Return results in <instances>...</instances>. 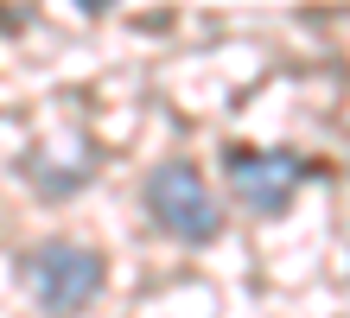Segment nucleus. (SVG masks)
<instances>
[{
  "mask_svg": "<svg viewBox=\"0 0 350 318\" xmlns=\"http://www.w3.org/2000/svg\"><path fill=\"white\" fill-rule=\"evenodd\" d=\"M19 274H26L32 300L45 306L51 318H77L102 300V254L83 248V242H38L19 254Z\"/></svg>",
  "mask_w": 350,
  "mask_h": 318,
  "instance_id": "1",
  "label": "nucleus"
},
{
  "mask_svg": "<svg viewBox=\"0 0 350 318\" xmlns=\"http://www.w3.org/2000/svg\"><path fill=\"white\" fill-rule=\"evenodd\" d=\"M147 217L166 229L172 242H191V248L217 242V229H223V210H217L211 185H204V172L191 159H166L147 178Z\"/></svg>",
  "mask_w": 350,
  "mask_h": 318,
  "instance_id": "2",
  "label": "nucleus"
},
{
  "mask_svg": "<svg viewBox=\"0 0 350 318\" xmlns=\"http://www.w3.org/2000/svg\"><path fill=\"white\" fill-rule=\"evenodd\" d=\"M223 165H230V185L242 191V204H249L255 217H280V210L293 204V185L319 178V165H306L293 153H255V146H230Z\"/></svg>",
  "mask_w": 350,
  "mask_h": 318,
  "instance_id": "3",
  "label": "nucleus"
}]
</instances>
